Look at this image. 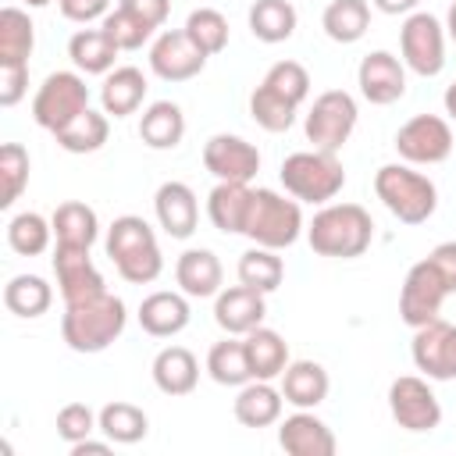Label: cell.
<instances>
[{"mask_svg":"<svg viewBox=\"0 0 456 456\" xmlns=\"http://www.w3.org/2000/svg\"><path fill=\"white\" fill-rule=\"evenodd\" d=\"M103 249H107L114 271L125 281H132V285H150L164 271V253L157 246V235L135 214H121V217L110 221L107 239H103Z\"/></svg>","mask_w":456,"mask_h":456,"instance_id":"obj_3","label":"cell"},{"mask_svg":"<svg viewBox=\"0 0 456 456\" xmlns=\"http://www.w3.org/2000/svg\"><path fill=\"white\" fill-rule=\"evenodd\" d=\"M445 36L456 43V0L449 4V14H445Z\"/></svg>","mask_w":456,"mask_h":456,"instance_id":"obj_54","label":"cell"},{"mask_svg":"<svg viewBox=\"0 0 456 456\" xmlns=\"http://www.w3.org/2000/svg\"><path fill=\"white\" fill-rule=\"evenodd\" d=\"M53 224V239L57 246H75V249H93V242L100 239V217L89 203H78V200H68L53 210L50 217Z\"/></svg>","mask_w":456,"mask_h":456,"instance_id":"obj_29","label":"cell"},{"mask_svg":"<svg viewBox=\"0 0 456 456\" xmlns=\"http://www.w3.org/2000/svg\"><path fill=\"white\" fill-rule=\"evenodd\" d=\"M150 374L164 395H189L200 385V360L185 346H164L153 356Z\"/></svg>","mask_w":456,"mask_h":456,"instance_id":"obj_26","label":"cell"},{"mask_svg":"<svg viewBox=\"0 0 456 456\" xmlns=\"http://www.w3.org/2000/svg\"><path fill=\"white\" fill-rule=\"evenodd\" d=\"M267 317V299L264 292L249 289V285H232V289H221L214 296V321L224 335H249L253 328H260Z\"/></svg>","mask_w":456,"mask_h":456,"instance_id":"obj_18","label":"cell"},{"mask_svg":"<svg viewBox=\"0 0 456 456\" xmlns=\"http://www.w3.org/2000/svg\"><path fill=\"white\" fill-rule=\"evenodd\" d=\"M50 239H53V224L36 214V210H21L7 221V246L18 253V256H39L50 249Z\"/></svg>","mask_w":456,"mask_h":456,"instance_id":"obj_40","label":"cell"},{"mask_svg":"<svg viewBox=\"0 0 456 456\" xmlns=\"http://www.w3.org/2000/svg\"><path fill=\"white\" fill-rule=\"evenodd\" d=\"M392 146H395L399 160H406L413 167H431V164L449 160L456 142H452V128H449L445 118H438V114H413L410 121L399 125Z\"/></svg>","mask_w":456,"mask_h":456,"instance_id":"obj_10","label":"cell"},{"mask_svg":"<svg viewBox=\"0 0 456 456\" xmlns=\"http://www.w3.org/2000/svg\"><path fill=\"white\" fill-rule=\"evenodd\" d=\"M110 135V114L86 107L71 125H64L61 132H53L57 146L68 153H96Z\"/></svg>","mask_w":456,"mask_h":456,"instance_id":"obj_35","label":"cell"},{"mask_svg":"<svg viewBox=\"0 0 456 456\" xmlns=\"http://www.w3.org/2000/svg\"><path fill=\"white\" fill-rule=\"evenodd\" d=\"M445 299H449V289H445L442 274L435 271V264L424 256L403 278V289H399V317L410 328H424V324L438 321Z\"/></svg>","mask_w":456,"mask_h":456,"instance_id":"obj_11","label":"cell"},{"mask_svg":"<svg viewBox=\"0 0 456 456\" xmlns=\"http://www.w3.org/2000/svg\"><path fill=\"white\" fill-rule=\"evenodd\" d=\"M388 413L403 431L424 435L442 424V403L431 392V385L417 374H403L388 385Z\"/></svg>","mask_w":456,"mask_h":456,"instance_id":"obj_12","label":"cell"},{"mask_svg":"<svg viewBox=\"0 0 456 456\" xmlns=\"http://www.w3.org/2000/svg\"><path fill=\"white\" fill-rule=\"evenodd\" d=\"M360 96L374 107H388L406 96V64L388 50H370L356 68Z\"/></svg>","mask_w":456,"mask_h":456,"instance_id":"obj_16","label":"cell"},{"mask_svg":"<svg viewBox=\"0 0 456 456\" xmlns=\"http://www.w3.org/2000/svg\"><path fill=\"white\" fill-rule=\"evenodd\" d=\"M296 103H289L285 96H278L271 86H256L249 93V118L264 128V132H289L292 121H296Z\"/></svg>","mask_w":456,"mask_h":456,"instance_id":"obj_42","label":"cell"},{"mask_svg":"<svg viewBox=\"0 0 456 456\" xmlns=\"http://www.w3.org/2000/svg\"><path fill=\"white\" fill-rule=\"evenodd\" d=\"M410 356L428 381H456V324L438 317L424 328H413Z\"/></svg>","mask_w":456,"mask_h":456,"instance_id":"obj_13","label":"cell"},{"mask_svg":"<svg viewBox=\"0 0 456 456\" xmlns=\"http://www.w3.org/2000/svg\"><path fill=\"white\" fill-rule=\"evenodd\" d=\"M57 7L75 25H93L110 14V0H57Z\"/></svg>","mask_w":456,"mask_h":456,"instance_id":"obj_48","label":"cell"},{"mask_svg":"<svg viewBox=\"0 0 456 456\" xmlns=\"http://www.w3.org/2000/svg\"><path fill=\"white\" fill-rule=\"evenodd\" d=\"M53 274H57V289L64 306L100 296L103 292V274L96 271L89 249H75V246H53Z\"/></svg>","mask_w":456,"mask_h":456,"instance_id":"obj_17","label":"cell"},{"mask_svg":"<svg viewBox=\"0 0 456 456\" xmlns=\"http://www.w3.org/2000/svg\"><path fill=\"white\" fill-rule=\"evenodd\" d=\"M175 281H178V289H182L189 299H210V296L221 292L224 267H221V260H217L214 249L192 246V249H185V253L175 260Z\"/></svg>","mask_w":456,"mask_h":456,"instance_id":"obj_22","label":"cell"},{"mask_svg":"<svg viewBox=\"0 0 456 456\" xmlns=\"http://www.w3.org/2000/svg\"><path fill=\"white\" fill-rule=\"evenodd\" d=\"M321 28L331 43H356L370 28V4L367 0H331L321 14Z\"/></svg>","mask_w":456,"mask_h":456,"instance_id":"obj_32","label":"cell"},{"mask_svg":"<svg viewBox=\"0 0 456 456\" xmlns=\"http://www.w3.org/2000/svg\"><path fill=\"white\" fill-rule=\"evenodd\" d=\"M381 14H413L420 0H370Z\"/></svg>","mask_w":456,"mask_h":456,"instance_id":"obj_52","label":"cell"},{"mask_svg":"<svg viewBox=\"0 0 456 456\" xmlns=\"http://www.w3.org/2000/svg\"><path fill=\"white\" fill-rule=\"evenodd\" d=\"M442 103H445V114H449V121H456V82H452V86H445V96H442Z\"/></svg>","mask_w":456,"mask_h":456,"instance_id":"obj_53","label":"cell"},{"mask_svg":"<svg viewBox=\"0 0 456 456\" xmlns=\"http://www.w3.org/2000/svg\"><path fill=\"white\" fill-rule=\"evenodd\" d=\"M28 171H32L28 150L21 142H4L0 146V207L4 210L14 207V200L25 192Z\"/></svg>","mask_w":456,"mask_h":456,"instance_id":"obj_43","label":"cell"},{"mask_svg":"<svg viewBox=\"0 0 456 456\" xmlns=\"http://www.w3.org/2000/svg\"><path fill=\"white\" fill-rule=\"evenodd\" d=\"M21 4H28V7H46L50 0H21Z\"/></svg>","mask_w":456,"mask_h":456,"instance_id":"obj_55","label":"cell"},{"mask_svg":"<svg viewBox=\"0 0 456 456\" xmlns=\"http://www.w3.org/2000/svg\"><path fill=\"white\" fill-rule=\"evenodd\" d=\"M28 93V64H4L0 68V107H18Z\"/></svg>","mask_w":456,"mask_h":456,"instance_id":"obj_47","label":"cell"},{"mask_svg":"<svg viewBox=\"0 0 456 456\" xmlns=\"http://www.w3.org/2000/svg\"><path fill=\"white\" fill-rule=\"evenodd\" d=\"M278 178L285 185V192L299 203H331L342 185H346V167L338 160V153H328V150H299V153H289L278 167Z\"/></svg>","mask_w":456,"mask_h":456,"instance_id":"obj_5","label":"cell"},{"mask_svg":"<svg viewBox=\"0 0 456 456\" xmlns=\"http://www.w3.org/2000/svg\"><path fill=\"white\" fill-rule=\"evenodd\" d=\"M146 75L132 64H121L114 71L103 75V86H100V110L110 114V118H128L142 107L146 100Z\"/></svg>","mask_w":456,"mask_h":456,"instance_id":"obj_25","label":"cell"},{"mask_svg":"<svg viewBox=\"0 0 456 456\" xmlns=\"http://www.w3.org/2000/svg\"><path fill=\"white\" fill-rule=\"evenodd\" d=\"M285 278V264L278 256V249H267V246H249L242 256H239V281L256 289V292H274Z\"/></svg>","mask_w":456,"mask_h":456,"instance_id":"obj_39","label":"cell"},{"mask_svg":"<svg viewBox=\"0 0 456 456\" xmlns=\"http://www.w3.org/2000/svg\"><path fill=\"white\" fill-rule=\"evenodd\" d=\"M281 410H285L281 388H274L271 381H260V378L239 385L235 403H232V413L242 428H271L281 420Z\"/></svg>","mask_w":456,"mask_h":456,"instance_id":"obj_24","label":"cell"},{"mask_svg":"<svg viewBox=\"0 0 456 456\" xmlns=\"http://www.w3.org/2000/svg\"><path fill=\"white\" fill-rule=\"evenodd\" d=\"M370 239H374V221L360 203H324L306 224L310 249L331 260L363 256Z\"/></svg>","mask_w":456,"mask_h":456,"instance_id":"obj_2","label":"cell"},{"mask_svg":"<svg viewBox=\"0 0 456 456\" xmlns=\"http://www.w3.org/2000/svg\"><path fill=\"white\" fill-rule=\"evenodd\" d=\"M118 7L132 11L135 18H142L150 28H160L171 14V0H118Z\"/></svg>","mask_w":456,"mask_h":456,"instance_id":"obj_49","label":"cell"},{"mask_svg":"<svg viewBox=\"0 0 456 456\" xmlns=\"http://www.w3.org/2000/svg\"><path fill=\"white\" fill-rule=\"evenodd\" d=\"M100 28L118 43V50H139V46L150 43V36L157 32V28H150L142 18H135V14L125 11V7H114V11L100 21Z\"/></svg>","mask_w":456,"mask_h":456,"instance_id":"obj_45","label":"cell"},{"mask_svg":"<svg viewBox=\"0 0 456 456\" xmlns=\"http://www.w3.org/2000/svg\"><path fill=\"white\" fill-rule=\"evenodd\" d=\"M278 445L289 456H331L338 449L335 431L314 410H296L278 420Z\"/></svg>","mask_w":456,"mask_h":456,"instance_id":"obj_19","label":"cell"},{"mask_svg":"<svg viewBox=\"0 0 456 456\" xmlns=\"http://www.w3.org/2000/svg\"><path fill=\"white\" fill-rule=\"evenodd\" d=\"M135 317H139V328L146 335H153V338H175L178 331L189 328V317H192L189 296L185 292H167V289L150 292L139 303V314Z\"/></svg>","mask_w":456,"mask_h":456,"instance_id":"obj_21","label":"cell"},{"mask_svg":"<svg viewBox=\"0 0 456 456\" xmlns=\"http://www.w3.org/2000/svg\"><path fill=\"white\" fill-rule=\"evenodd\" d=\"M374 196L403 224H424L438 210V189L413 164H381L374 171Z\"/></svg>","mask_w":456,"mask_h":456,"instance_id":"obj_4","label":"cell"},{"mask_svg":"<svg viewBox=\"0 0 456 456\" xmlns=\"http://www.w3.org/2000/svg\"><path fill=\"white\" fill-rule=\"evenodd\" d=\"M249 200H253V189L249 182H217L207 196V217L217 232L224 235H242V224H246V214H249Z\"/></svg>","mask_w":456,"mask_h":456,"instance_id":"obj_27","label":"cell"},{"mask_svg":"<svg viewBox=\"0 0 456 456\" xmlns=\"http://www.w3.org/2000/svg\"><path fill=\"white\" fill-rule=\"evenodd\" d=\"M203 167L217 182H253L260 171V150L232 132H217L203 142Z\"/></svg>","mask_w":456,"mask_h":456,"instance_id":"obj_15","label":"cell"},{"mask_svg":"<svg viewBox=\"0 0 456 456\" xmlns=\"http://www.w3.org/2000/svg\"><path fill=\"white\" fill-rule=\"evenodd\" d=\"M89 107V86L82 71H50L32 96V121L50 135L71 125Z\"/></svg>","mask_w":456,"mask_h":456,"instance_id":"obj_7","label":"cell"},{"mask_svg":"<svg viewBox=\"0 0 456 456\" xmlns=\"http://www.w3.org/2000/svg\"><path fill=\"white\" fill-rule=\"evenodd\" d=\"M185 135V114L171 100H153L139 118V139L150 150H175Z\"/></svg>","mask_w":456,"mask_h":456,"instance_id":"obj_30","label":"cell"},{"mask_svg":"<svg viewBox=\"0 0 456 456\" xmlns=\"http://www.w3.org/2000/svg\"><path fill=\"white\" fill-rule=\"evenodd\" d=\"M281 395L289 406L296 410H317L328 399L331 378L317 360H289V367L281 370Z\"/></svg>","mask_w":456,"mask_h":456,"instance_id":"obj_23","label":"cell"},{"mask_svg":"<svg viewBox=\"0 0 456 456\" xmlns=\"http://www.w3.org/2000/svg\"><path fill=\"white\" fill-rule=\"evenodd\" d=\"M110 445H114L110 438H107V442H96V438L89 435V438H82V442H75V445H71V456H86V452L103 456V452H110Z\"/></svg>","mask_w":456,"mask_h":456,"instance_id":"obj_51","label":"cell"},{"mask_svg":"<svg viewBox=\"0 0 456 456\" xmlns=\"http://www.w3.org/2000/svg\"><path fill=\"white\" fill-rule=\"evenodd\" d=\"M53 303V289L46 278L39 274H14L7 285H4V306L14 314V317H43Z\"/></svg>","mask_w":456,"mask_h":456,"instance_id":"obj_36","label":"cell"},{"mask_svg":"<svg viewBox=\"0 0 456 456\" xmlns=\"http://www.w3.org/2000/svg\"><path fill=\"white\" fill-rule=\"evenodd\" d=\"M207 374L224 385V388H239L246 381H253V370H249V356H246V342L239 335H228L221 342L210 346L207 353Z\"/></svg>","mask_w":456,"mask_h":456,"instance_id":"obj_33","label":"cell"},{"mask_svg":"<svg viewBox=\"0 0 456 456\" xmlns=\"http://www.w3.org/2000/svg\"><path fill=\"white\" fill-rule=\"evenodd\" d=\"M242 235H246L253 246L289 249V246L303 235V210H299V200H289V196H281V192H274V189H253Z\"/></svg>","mask_w":456,"mask_h":456,"instance_id":"obj_6","label":"cell"},{"mask_svg":"<svg viewBox=\"0 0 456 456\" xmlns=\"http://www.w3.org/2000/svg\"><path fill=\"white\" fill-rule=\"evenodd\" d=\"M100 431L103 438H110L114 445H135L146 438L150 431V417L135 406V403H125V399H114L100 410Z\"/></svg>","mask_w":456,"mask_h":456,"instance_id":"obj_38","label":"cell"},{"mask_svg":"<svg viewBox=\"0 0 456 456\" xmlns=\"http://www.w3.org/2000/svg\"><path fill=\"white\" fill-rule=\"evenodd\" d=\"M36 46V25L28 11L21 7H4L0 11V68L4 64H28Z\"/></svg>","mask_w":456,"mask_h":456,"instance_id":"obj_34","label":"cell"},{"mask_svg":"<svg viewBox=\"0 0 456 456\" xmlns=\"http://www.w3.org/2000/svg\"><path fill=\"white\" fill-rule=\"evenodd\" d=\"M399 53L413 75L435 78L445 68V25L428 11L406 14L399 28Z\"/></svg>","mask_w":456,"mask_h":456,"instance_id":"obj_9","label":"cell"},{"mask_svg":"<svg viewBox=\"0 0 456 456\" xmlns=\"http://www.w3.org/2000/svg\"><path fill=\"white\" fill-rule=\"evenodd\" d=\"M93 431H100V413H93L86 403H68V406L57 410V435L68 445L89 438Z\"/></svg>","mask_w":456,"mask_h":456,"instance_id":"obj_46","label":"cell"},{"mask_svg":"<svg viewBox=\"0 0 456 456\" xmlns=\"http://www.w3.org/2000/svg\"><path fill=\"white\" fill-rule=\"evenodd\" d=\"M260 82L271 86L278 96H285L296 107H303V100L310 96V71L299 61H278V64H271Z\"/></svg>","mask_w":456,"mask_h":456,"instance_id":"obj_44","label":"cell"},{"mask_svg":"<svg viewBox=\"0 0 456 456\" xmlns=\"http://www.w3.org/2000/svg\"><path fill=\"white\" fill-rule=\"evenodd\" d=\"M428 260L435 264V271L442 274V281H445V289H449V296L456 292V242H438L431 253H428Z\"/></svg>","mask_w":456,"mask_h":456,"instance_id":"obj_50","label":"cell"},{"mask_svg":"<svg viewBox=\"0 0 456 456\" xmlns=\"http://www.w3.org/2000/svg\"><path fill=\"white\" fill-rule=\"evenodd\" d=\"M246 342V356H249V370L260 381H274L281 378V370L289 367V342L274 331V328H253L249 335H242Z\"/></svg>","mask_w":456,"mask_h":456,"instance_id":"obj_31","label":"cell"},{"mask_svg":"<svg viewBox=\"0 0 456 456\" xmlns=\"http://www.w3.org/2000/svg\"><path fill=\"white\" fill-rule=\"evenodd\" d=\"M356 118H360L356 100L346 89H328L306 110V121H303L306 142H314V150L338 153L349 142V135L356 128Z\"/></svg>","mask_w":456,"mask_h":456,"instance_id":"obj_8","label":"cell"},{"mask_svg":"<svg viewBox=\"0 0 456 456\" xmlns=\"http://www.w3.org/2000/svg\"><path fill=\"white\" fill-rule=\"evenodd\" d=\"M125 324H128V310H125L121 296L103 289L100 296L64 306L61 338L68 342L71 353H103L107 346H114L121 338Z\"/></svg>","mask_w":456,"mask_h":456,"instance_id":"obj_1","label":"cell"},{"mask_svg":"<svg viewBox=\"0 0 456 456\" xmlns=\"http://www.w3.org/2000/svg\"><path fill=\"white\" fill-rule=\"evenodd\" d=\"M207 68V53L185 36V28H164L150 46V71L164 82H189Z\"/></svg>","mask_w":456,"mask_h":456,"instance_id":"obj_14","label":"cell"},{"mask_svg":"<svg viewBox=\"0 0 456 456\" xmlns=\"http://www.w3.org/2000/svg\"><path fill=\"white\" fill-rule=\"evenodd\" d=\"M153 214L171 239H189L200 224V200L185 182H164L153 192Z\"/></svg>","mask_w":456,"mask_h":456,"instance_id":"obj_20","label":"cell"},{"mask_svg":"<svg viewBox=\"0 0 456 456\" xmlns=\"http://www.w3.org/2000/svg\"><path fill=\"white\" fill-rule=\"evenodd\" d=\"M182 28H185V36H189L207 57L221 53V50L228 46V36H232L228 18H224L221 11H214V7H196V11H189V18H185Z\"/></svg>","mask_w":456,"mask_h":456,"instance_id":"obj_41","label":"cell"},{"mask_svg":"<svg viewBox=\"0 0 456 456\" xmlns=\"http://www.w3.org/2000/svg\"><path fill=\"white\" fill-rule=\"evenodd\" d=\"M118 53H121L118 43L103 28H78L68 39V57H71L75 71H82V75H107V71H114Z\"/></svg>","mask_w":456,"mask_h":456,"instance_id":"obj_28","label":"cell"},{"mask_svg":"<svg viewBox=\"0 0 456 456\" xmlns=\"http://www.w3.org/2000/svg\"><path fill=\"white\" fill-rule=\"evenodd\" d=\"M296 7L289 0H253L249 7V32L260 43H285L296 32Z\"/></svg>","mask_w":456,"mask_h":456,"instance_id":"obj_37","label":"cell"}]
</instances>
